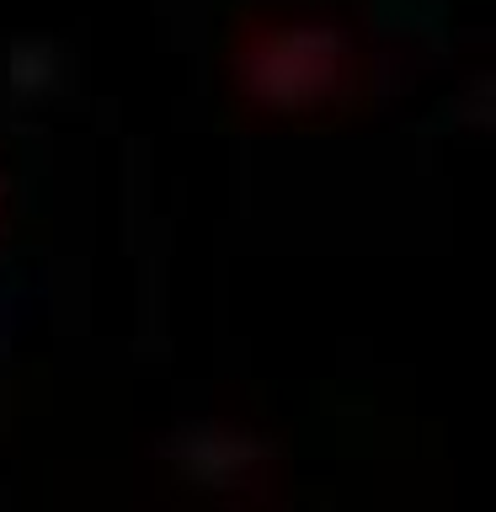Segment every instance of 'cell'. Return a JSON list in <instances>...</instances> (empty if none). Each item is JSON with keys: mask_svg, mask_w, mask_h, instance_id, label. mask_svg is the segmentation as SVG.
Wrapping results in <instances>:
<instances>
[{"mask_svg": "<svg viewBox=\"0 0 496 512\" xmlns=\"http://www.w3.org/2000/svg\"><path fill=\"white\" fill-rule=\"evenodd\" d=\"M347 75H352L347 38L326 22H310V16L267 22V27L246 32L235 48L240 91L267 107H283V112L331 102L347 86Z\"/></svg>", "mask_w": 496, "mask_h": 512, "instance_id": "cell-1", "label": "cell"}]
</instances>
